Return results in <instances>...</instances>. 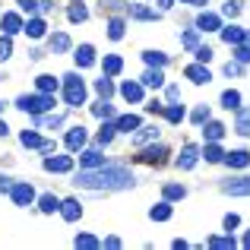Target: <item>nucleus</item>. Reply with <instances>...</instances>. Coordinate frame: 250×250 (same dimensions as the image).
Returning a JSON list of instances; mask_svg holds the SVG:
<instances>
[{"label":"nucleus","instance_id":"nucleus-56","mask_svg":"<svg viewBox=\"0 0 250 250\" xmlns=\"http://www.w3.org/2000/svg\"><path fill=\"white\" fill-rule=\"evenodd\" d=\"M181 3H190V6H206V0H181Z\"/></svg>","mask_w":250,"mask_h":250},{"label":"nucleus","instance_id":"nucleus-41","mask_svg":"<svg viewBox=\"0 0 250 250\" xmlns=\"http://www.w3.org/2000/svg\"><path fill=\"white\" fill-rule=\"evenodd\" d=\"M95 92H98L102 98H111V92H114V85H111V80H98V83H95Z\"/></svg>","mask_w":250,"mask_h":250},{"label":"nucleus","instance_id":"nucleus-19","mask_svg":"<svg viewBox=\"0 0 250 250\" xmlns=\"http://www.w3.org/2000/svg\"><path fill=\"white\" fill-rule=\"evenodd\" d=\"M51 51H54V54H63V51H70V35H63V32L51 35Z\"/></svg>","mask_w":250,"mask_h":250},{"label":"nucleus","instance_id":"nucleus-49","mask_svg":"<svg viewBox=\"0 0 250 250\" xmlns=\"http://www.w3.org/2000/svg\"><path fill=\"white\" fill-rule=\"evenodd\" d=\"M184 48H196V32H184Z\"/></svg>","mask_w":250,"mask_h":250},{"label":"nucleus","instance_id":"nucleus-55","mask_svg":"<svg viewBox=\"0 0 250 250\" xmlns=\"http://www.w3.org/2000/svg\"><path fill=\"white\" fill-rule=\"evenodd\" d=\"M104 247H111V250H117V247H121V238H114V234H111V238H108V241H104Z\"/></svg>","mask_w":250,"mask_h":250},{"label":"nucleus","instance_id":"nucleus-35","mask_svg":"<svg viewBox=\"0 0 250 250\" xmlns=\"http://www.w3.org/2000/svg\"><path fill=\"white\" fill-rule=\"evenodd\" d=\"M203 155H206V162H222V159H225V152H222L215 143H209V146L203 149Z\"/></svg>","mask_w":250,"mask_h":250},{"label":"nucleus","instance_id":"nucleus-44","mask_svg":"<svg viewBox=\"0 0 250 250\" xmlns=\"http://www.w3.org/2000/svg\"><path fill=\"white\" fill-rule=\"evenodd\" d=\"M238 102H241V95H238V92H225V95H222V104H225V108H238Z\"/></svg>","mask_w":250,"mask_h":250},{"label":"nucleus","instance_id":"nucleus-17","mask_svg":"<svg viewBox=\"0 0 250 250\" xmlns=\"http://www.w3.org/2000/svg\"><path fill=\"white\" fill-rule=\"evenodd\" d=\"M187 76H190V80H193V83H200V85L212 80V76H209V70L203 67V63H193V67H187Z\"/></svg>","mask_w":250,"mask_h":250},{"label":"nucleus","instance_id":"nucleus-4","mask_svg":"<svg viewBox=\"0 0 250 250\" xmlns=\"http://www.w3.org/2000/svg\"><path fill=\"white\" fill-rule=\"evenodd\" d=\"M10 196H13V203H16V206H29V203L35 200V190H32L29 184H13V187H10Z\"/></svg>","mask_w":250,"mask_h":250},{"label":"nucleus","instance_id":"nucleus-32","mask_svg":"<svg viewBox=\"0 0 250 250\" xmlns=\"http://www.w3.org/2000/svg\"><path fill=\"white\" fill-rule=\"evenodd\" d=\"M73 244L83 247V250H92V247H98V238H95V234H76Z\"/></svg>","mask_w":250,"mask_h":250},{"label":"nucleus","instance_id":"nucleus-58","mask_svg":"<svg viewBox=\"0 0 250 250\" xmlns=\"http://www.w3.org/2000/svg\"><path fill=\"white\" fill-rule=\"evenodd\" d=\"M0 136H6V124L3 121H0Z\"/></svg>","mask_w":250,"mask_h":250},{"label":"nucleus","instance_id":"nucleus-13","mask_svg":"<svg viewBox=\"0 0 250 250\" xmlns=\"http://www.w3.org/2000/svg\"><path fill=\"white\" fill-rule=\"evenodd\" d=\"M196 25H200L203 32H215V29H222V19L215 16V13H203V16L196 19Z\"/></svg>","mask_w":250,"mask_h":250},{"label":"nucleus","instance_id":"nucleus-30","mask_svg":"<svg viewBox=\"0 0 250 250\" xmlns=\"http://www.w3.org/2000/svg\"><path fill=\"white\" fill-rule=\"evenodd\" d=\"M162 111H165V117H168L171 124H181L184 121V108H181V104H168V108H162Z\"/></svg>","mask_w":250,"mask_h":250},{"label":"nucleus","instance_id":"nucleus-27","mask_svg":"<svg viewBox=\"0 0 250 250\" xmlns=\"http://www.w3.org/2000/svg\"><path fill=\"white\" fill-rule=\"evenodd\" d=\"M149 215H152V222H168L171 219V206H168V203H159Z\"/></svg>","mask_w":250,"mask_h":250},{"label":"nucleus","instance_id":"nucleus-25","mask_svg":"<svg viewBox=\"0 0 250 250\" xmlns=\"http://www.w3.org/2000/svg\"><path fill=\"white\" fill-rule=\"evenodd\" d=\"M38 206H42V212H57V209H61V200H57L54 193H44L42 200H38Z\"/></svg>","mask_w":250,"mask_h":250},{"label":"nucleus","instance_id":"nucleus-46","mask_svg":"<svg viewBox=\"0 0 250 250\" xmlns=\"http://www.w3.org/2000/svg\"><path fill=\"white\" fill-rule=\"evenodd\" d=\"M234 48H238V51H234L238 63H247V61H250V44H234Z\"/></svg>","mask_w":250,"mask_h":250},{"label":"nucleus","instance_id":"nucleus-16","mask_svg":"<svg viewBox=\"0 0 250 250\" xmlns=\"http://www.w3.org/2000/svg\"><path fill=\"white\" fill-rule=\"evenodd\" d=\"M143 85H149V89H159V85H165V76L159 73V67H149L146 73H143Z\"/></svg>","mask_w":250,"mask_h":250},{"label":"nucleus","instance_id":"nucleus-31","mask_svg":"<svg viewBox=\"0 0 250 250\" xmlns=\"http://www.w3.org/2000/svg\"><path fill=\"white\" fill-rule=\"evenodd\" d=\"M121 67H124V61H121V57H114V54H111V57H104V73H108V76L121 73Z\"/></svg>","mask_w":250,"mask_h":250},{"label":"nucleus","instance_id":"nucleus-11","mask_svg":"<svg viewBox=\"0 0 250 250\" xmlns=\"http://www.w3.org/2000/svg\"><path fill=\"white\" fill-rule=\"evenodd\" d=\"M244 29H238V25H228V29H222V42L225 44H244Z\"/></svg>","mask_w":250,"mask_h":250},{"label":"nucleus","instance_id":"nucleus-2","mask_svg":"<svg viewBox=\"0 0 250 250\" xmlns=\"http://www.w3.org/2000/svg\"><path fill=\"white\" fill-rule=\"evenodd\" d=\"M19 111H25V114H44V111L54 108V95H48V92H38V95H22L16 102Z\"/></svg>","mask_w":250,"mask_h":250},{"label":"nucleus","instance_id":"nucleus-9","mask_svg":"<svg viewBox=\"0 0 250 250\" xmlns=\"http://www.w3.org/2000/svg\"><path fill=\"white\" fill-rule=\"evenodd\" d=\"M0 25H3L6 35H16V32H22V29H25L22 19H19V13H6V16L0 19Z\"/></svg>","mask_w":250,"mask_h":250},{"label":"nucleus","instance_id":"nucleus-6","mask_svg":"<svg viewBox=\"0 0 250 250\" xmlns=\"http://www.w3.org/2000/svg\"><path fill=\"white\" fill-rule=\"evenodd\" d=\"M165 155H168V149L165 146H149V149H143V155H140V162H146V165H162L165 162Z\"/></svg>","mask_w":250,"mask_h":250},{"label":"nucleus","instance_id":"nucleus-20","mask_svg":"<svg viewBox=\"0 0 250 250\" xmlns=\"http://www.w3.org/2000/svg\"><path fill=\"white\" fill-rule=\"evenodd\" d=\"M104 165V155L98 152V149H89V152H83V168H98Z\"/></svg>","mask_w":250,"mask_h":250},{"label":"nucleus","instance_id":"nucleus-18","mask_svg":"<svg viewBox=\"0 0 250 250\" xmlns=\"http://www.w3.org/2000/svg\"><path fill=\"white\" fill-rule=\"evenodd\" d=\"M225 162H228L231 168H247V165H250V152H244V149H238V152L225 155Z\"/></svg>","mask_w":250,"mask_h":250},{"label":"nucleus","instance_id":"nucleus-8","mask_svg":"<svg viewBox=\"0 0 250 250\" xmlns=\"http://www.w3.org/2000/svg\"><path fill=\"white\" fill-rule=\"evenodd\" d=\"M61 215H63L67 222H76V219L83 215V206H80V200H63V203H61Z\"/></svg>","mask_w":250,"mask_h":250},{"label":"nucleus","instance_id":"nucleus-12","mask_svg":"<svg viewBox=\"0 0 250 250\" xmlns=\"http://www.w3.org/2000/svg\"><path fill=\"white\" fill-rule=\"evenodd\" d=\"M63 143H67V149H73V152H76V149H83V146H85V130H83V127L70 130V133H67V140H63Z\"/></svg>","mask_w":250,"mask_h":250},{"label":"nucleus","instance_id":"nucleus-45","mask_svg":"<svg viewBox=\"0 0 250 250\" xmlns=\"http://www.w3.org/2000/svg\"><path fill=\"white\" fill-rule=\"evenodd\" d=\"M67 16L73 19V22H83V19L89 16V13H85V6H80V3H76V6H70V13H67Z\"/></svg>","mask_w":250,"mask_h":250},{"label":"nucleus","instance_id":"nucleus-47","mask_svg":"<svg viewBox=\"0 0 250 250\" xmlns=\"http://www.w3.org/2000/svg\"><path fill=\"white\" fill-rule=\"evenodd\" d=\"M10 51H13L10 38H0V61H6V57H10Z\"/></svg>","mask_w":250,"mask_h":250},{"label":"nucleus","instance_id":"nucleus-7","mask_svg":"<svg viewBox=\"0 0 250 250\" xmlns=\"http://www.w3.org/2000/svg\"><path fill=\"white\" fill-rule=\"evenodd\" d=\"M196 159H200V149H196V146H184L181 159H177V168H181V171H190V168L196 165Z\"/></svg>","mask_w":250,"mask_h":250},{"label":"nucleus","instance_id":"nucleus-36","mask_svg":"<svg viewBox=\"0 0 250 250\" xmlns=\"http://www.w3.org/2000/svg\"><path fill=\"white\" fill-rule=\"evenodd\" d=\"M111 140H114V124H104V127L98 130V146H108Z\"/></svg>","mask_w":250,"mask_h":250},{"label":"nucleus","instance_id":"nucleus-33","mask_svg":"<svg viewBox=\"0 0 250 250\" xmlns=\"http://www.w3.org/2000/svg\"><path fill=\"white\" fill-rule=\"evenodd\" d=\"M209 247H212V250H231L234 238H231V234H228V238H209Z\"/></svg>","mask_w":250,"mask_h":250},{"label":"nucleus","instance_id":"nucleus-3","mask_svg":"<svg viewBox=\"0 0 250 250\" xmlns=\"http://www.w3.org/2000/svg\"><path fill=\"white\" fill-rule=\"evenodd\" d=\"M63 102L67 104H83L85 102V85L76 73H67L63 76Z\"/></svg>","mask_w":250,"mask_h":250},{"label":"nucleus","instance_id":"nucleus-1","mask_svg":"<svg viewBox=\"0 0 250 250\" xmlns=\"http://www.w3.org/2000/svg\"><path fill=\"white\" fill-rule=\"evenodd\" d=\"M76 184L85 190H127V187H133V174L117 165H98V168L80 171Z\"/></svg>","mask_w":250,"mask_h":250},{"label":"nucleus","instance_id":"nucleus-51","mask_svg":"<svg viewBox=\"0 0 250 250\" xmlns=\"http://www.w3.org/2000/svg\"><path fill=\"white\" fill-rule=\"evenodd\" d=\"M225 73H228V76H238V73H241V63H238V61H234V63H225Z\"/></svg>","mask_w":250,"mask_h":250},{"label":"nucleus","instance_id":"nucleus-54","mask_svg":"<svg viewBox=\"0 0 250 250\" xmlns=\"http://www.w3.org/2000/svg\"><path fill=\"white\" fill-rule=\"evenodd\" d=\"M238 222H241L238 215H225V228H238Z\"/></svg>","mask_w":250,"mask_h":250},{"label":"nucleus","instance_id":"nucleus-24","mask_svg":"<svg viewBox=\"0 0 250 250\" xmlns=\"http://www.w3.org/2000/svg\"><path fill=\"white\" fill-rule=\"evenodd\" d=\"M19 143H22V146H29V149H42V146H44L48 140H42V136H38V133H32V130H29V133L22 130V136H19Z\"/></svg>","mask_w":250,"mask_h":250},{"label":"nucleus","instance_id":"nucleus-42","mask_svg":"<svg viewBox=\"0 0 250 250\" xmlns=\"http://www.w3.org/2000/svg\"><path fill=\"white\" fill-rule=\"evenodd\" d=\"M92 114H95V117H111V114H114V108H111L108 102H98L95 108H92Z\"/></svg>","mask_w":250,"mask_h":250},{"label":"nucleus","instance_id":"nucleus-60","mask_svg":"<svg viewBox=\"0 0 250 250\" xmlns=\"http://www.w3.org/2000/svg\"><path fill=\"white\" fill-rule=\"evenodd\" d=\"M244 44H250V32H247V35H244Z\"/></svg>","mask_w":250,"mask_h":250},{"label":"nucleus","instance_id":"nucleus-5","mask_svg":"<svg viewBox=\"0 0 250 250\" xmlns=\"http://www.w3.org/2000/svg\"><path fill=\"white\" fill-rule=\"evenodd\" d=\"M73 168V159L70 155H48L44 159V171H54V174H63V171Z\"/></svg>","mask_w":250,"mask_h":250},{"label":"nucleus","instance_id":"nucleus-22","mask_svg":"<svg viewBox=\"0 0 250 250\" xmlns=\"http://www.w3.org/2000/svg\"><path fill=\"white\" fill-rule=\"evenodd\" d=\"M203 133H206V140H209V143H219L222 136H225V127H222V124H215V121H209Z\"/></svg>","mask_w":250,"mask_h":250},{"label":"nucleus","instance_id":"nucleus-23","mask_svg":"<svg viewBox=\"0 0 250 250\" xmlns=\"http://www.w3.org/2000/svg\"><path fill=\"white\" fill-rule=\"evenodd\" d=\"M140 124H143V121H140V117H136V114H124L121 121L114 124V130H124V133H127V130H136V127H140Z\"/></svg>","mask_w":250,"mask_h":250},{"label":"nucleus","instance_id":"nucleus-50","mask_svg":"<svg viewBox=\"0 0 250 250\" xmlns=\"http://www.w3.org/2000/svg\"><path fill=\"white\" fill-rule=\"evenodd\" d=\"M222 13H225V16H238V13H241V6L231 0V3H225V6H222Z\"/></svg>","mask_w":250,"mask_h":250},{"label":"nucleus","instance_id":"nucleus-48","mask_svg":"<svg viewBox=\"0 0 250 250\" xmlns=\"http://www.w3.org/2000/svg\"><path fill=\"white\" fill-rule=\"evenodd\" d=\"M196 61H200V63H209V61H212V51H209V48H196Z\"/></svg>","mask_w":250,"mask_h":250},{"label":"nucleus","instance_id":"nucleus-39","mask_svg":"<svg viewBox=\"0 0 250 250\" xmlns=\"http://www.w3.org/2000/svg\"><path fill=\"white\" fill-rule=\"evenodd\" d=\"M184 193H187V190H184L181 184H168L165 187V200H184Z\"/></svg>","mask_w":250,"mask_h":250},{"label":"nucleus","instance_id":"nucleus-15","mask_svg":"<svg viewBox=\"0 0 250 250\" xmlns=\"http://www.w3.org/2000/svg\"><path fill=\"white\" fill-rule=\"evenodd\" d=\"M121 95L127 98V102H143V85L140 83H124L121 85Z\"/></svg>","mask_w":250,"mask_h":250},{"label":"nucleus","instance_id":"nucleus-29","mask_svg":"<svg viewBox=\"0 0 250 250\" xmlns=\"http://www.w3.org/2000/svg\"><path fill=\"white\" fill-rule=\"evenodd\" d=\"M155 136H159V130H155V127H146V130H140V133H133V143H136V146H143V143L155 140Z\"/></svg>","mask_w":250,"mask_h":250},{"label":"nucleus","instance_id":"nucleus-14","mask_svg":"<svg viewBox=\"0 0 250 250\" xmlns=\"http://www.w3.org/2000/svg\"><path fill=\"white\" fill-rule=\"evenodd\" d=\"M76 63H80V67H92V63H95L92 44H80V48H76Z\"/></svg>","mask_w":250,"mask_h":250},{"label":"nucleus","instance_id":"nucleus-26","mask_svg":"<svg viewBox=\"0 0 250 250\" xmlns=\"http://www.w3.org/2000/svg\"><path fill=\"white\" fill-rule=\"evenodd\" d=\"M143 61H146V67H162L168 57L162 54V51H146V54H143Z\"/></svg>","mask_w":250,"mask_h":250},{"label":"nucleus","instance_id":"nucleus-21","mask_svg":"<svg viewBox=\"0 0 250 250\" xmlns=\"http://www.w3.org/2000/svg\"><path fill=\"white\" fill-rule=\"evenodd\" d=\"M44 29H48L44 19H29V22H25V35H29V38H42Z\"/></svg>","mask_w":250,"mask_h":250},{"label":"nucleus","instance_id":"nucleus-43","mask_svg":"<svg viewBox=\"0 0 250 250\" xmlns=\"http://www.w3.org/2000/svg\"><path fill=\"white\" fill-rule=\"evenodd\" d=\"M190 121H193V124H206L209 121V108H206V104H200V108L190 114Z\"/></svg>","mask_w":250,"mask_h":250},{"label":"nucleus","instance_id":"nucleus-59","mask_svg":"<svg viewBox=\"0 0 250 250\" xmlns=\"http://www.w3.org/2000/svg\"><path fill=\"white\" fill-rule=\"evenodd\" d=\"M244 247H250V231H247V234H244Z\"/></svg>","mask_w":250,"mask_h":250},{"label":"nucleus","instance_id":"nucleus-38","mask_svg":"<svg viewBox=\"0 0 250 250\" xmlns=\"http://www.w3.org/2000/svg\"><path fill=\"white\" fill-rule=\"evenodd\" d=\"M108 35L114 38V42H121V38H124V19H111V25H108Z\"/></svg>","mask_w":250,"mask_h":250},{"label":"nucleus","instance_id":"nucleus-40","mask_svg":"<svg viewBox=\"0 0 250 250\" xmlns=\"http://www.w3.org/2000/svg\"><path fill=\"white\" fill-rule=\"evenodd\" d=\"M238 133L250 136V108H247V111H241V114H238Z\"/></svg>","mask_w":250,"mask_h":250},{"label":"nucleus","instance_id":"nucleus-37","mask_svg":"<svg viewBox=\"0 0 250 250\" xmlns=\"http://www.w3.org/2000/svg\"><path fill=\"white\" fill-rule=\"evenodd\" d=\"M22 3V10L25 13H38V10H48L51 3H44V0H19Z\"/></svg>","mask_w":250,"mask_h":250},{"label":"nucleus","instance_id":"nucleus-28","mask_svg":"<svg viewBox=\"0 0 250 250\" xmlns=\"http://www.w3.org/2000/svg\"><path fill=\"white\" fill-rule=\"evenodd\" d=\"M57 83L54 76H38V92H48V95H54V89H57Z\"/></svg>","mask_w":250,"mask_h":250},{"label":"nucleus","instance_id":"nucleus-53","mask_svg":"<svg viewBox=\"0 0 250 250\" xmlns=\"http://www.w3.org/2000/svg\"><path fill=\"white\" fill-rule=\"evenodd\" d=\"M181 98V92H177V85H168V102H177Z\"/></svg>","mask_w":250,"mask_h":250},{"label":"nucleus","instance_id":"nucleus-10","mask_svg":"<svg viewBox=\"0 0 250 250\" xmlns=\"http://www.w3.org/2000/svg\"><path fill=\"white\" fill-rule=\"evenodd\" d=\"M225 193H231V196H250V177H238V181L225 184Z\"/></svg>","mask_w":250,"mask_h":250},{"label":"nucleus","instance_id":"nucleus-57","mask_svg":"<svg viewBox=\"0 0 250 250\" xmlns=\"http://www.w3.org/2000/svg\"><path fill=\"white\" fill-rule=\"evenodd\" d=\"M159 6H162V10H171V6H174V0H159Z\"/></svg>","mask_w":250,"mask_h":250},{"label":"nucleus","instance_id":"nucleus-34","mask_svg":"<svg viewBox=\"0 0 250 250\" xmlns=\"http://www.w3.org/2000/svg\"><path fill=\"white\" fill-rule=\"evenodd\" d=\"M130 13H133L136 19H152V22L159 19V13H155V10H149V6H130Z\"/></svg>","mask_w":250,"mask_h":250},{"label":"nucleus","instance_id":"nucleus-52","mask_svg":"<svg viewBox=\"0 0 250 250\" xmlns=\"http://www.w3.org/2000/svg\"><path fill=\"white\" fill-rule=\"evenodd\" d=\"M10 187H13V184H10V177H3V174H0V193H10Z\"/></svg>","mask_w":250,"mask_h":250}]
</instances>
